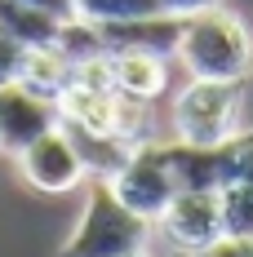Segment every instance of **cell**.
<instances>
[{
	"label": "cell",
	"instance_id": "obj_3",
	"mask_svg": "<svg viewBox=\"0 0 253 257\" xmlns=\"http://www.w3.org/2000/svg\"><path fill=\"white\" fill-rule=\"evenodd\" d=\"M244 115V80H187L174 102L178 142L213 147L240 133Z\"/></svg>",
	"mask_w": 253,
	"mask_h": 257
},
{
	"label": "cell",
	"instance_id": "obj_8",
	"mask_svg": "<svg viewBox=\"0 0 253 257\" xmlns=\"http://www.w3.org/2000/svg\"><path fill=\"white\" fill-rule=\"evenodd\" d=\"M98 27V23H94ZM102 45L107 53H120V49H147L160 53V58H174L178 49V36H182V18L174 14H142V18H125V23H102Z\"/></svg>",
	"mask_w": 253,
	"mask_h": 257
},
{
	"label": "cell",
	"instance_id": "obj_15",
	"mask_svg": "<svg viewBox=\"0 0 253 257\" xmlns=\"http://www.w3.org/2000/svg\"><path fill=\"white\" fill-rule=\"evenodd\" d=\"M23 58H27V45H23V40H14V36L0 27V89L18 80V71H23Z\"/></svg>",
	"mask_w": 253,
	"mask_h": 257
},
{
	"label": "cell",
	"instance_id": "obj_6",
	"mask_svg": "<svg viewBox=\"0 0 253 257\" xmlns=\"http://www.w3.org/2000/svg\"><path fill=\"white\" fill-rule=\"evenodd\" d=\"M155 226L169 235V244L182 253H200L204 244H213L222 231V200L218 191H178L169 208L155 217Z\"/></svg>",
	"mask_w": 253,
	"mask_h": 257
},
{
	"label": "cell",
	"instance_id": "obj_16",
	"mask_svg": "<svg viewBox=\"0 0 253 257\" xmlns=\"http://www.w3.org/2000/svg\"><path fill=\"white\" fill-rule=\"evenodd\" d=\"M191 257H253V235H218Z\"/></svg>",
	"mask_w": 253,
	"mask_h": 257
},
{
	"label": "cell",
	"instance_id": "obj_2",
	"mask_svg": "<svg viewBox=\"0 0 253 257\" xmlns=\"http://www.w3.org/2000/svg\"><path fill=\"white\" fill-rule=\"evenodd\" d=\"M147 239H151V222L129 213L116 200V191L107 186V178H94L89 200H85V217L58 257H129V253H147Z\"/></svg>",
	"mask_w": 253,
	"mask_h": 257
},
{
	"label": "cell",
	"instance_id": "obj_12",
	"mask_svg": "<svg viewBox=\"0 0 253 257\" xmlns=\"http://www.w3.org/2000/svg\"><path fill=\"white\" fill-rule=\"evenodd\" d=\"M18 80H23L27 89L45 93V98H58L67 89V80H71V58L58 49V45H36V49H27Z\"/></svg>",
	"mask_w": 253,
	"mask_h": 257
},
{
	"label": "cell",
	"instance_id": "obj_7",
	"mask_svg": "<svg viewBox=\"0 0 253 257\" xmlns=\"http://www.w3.org/2000/svg\"><path fill=\"white\" fill-rule=\"evenodd\" d=\"M58 124V102L27 89L23 80L0 89V151L18 155L27 142H36L40 133H49Z\"/></svg>",
	"mask_w": 253,
	"mask_h": 257
},
{
	"label": "cell",
	"instance_id": "obj_5",
	"mask_svg": "<svg viewBox=\"0 0 253 257\" xmlns=\"http://www.w3.org/2000/svg\"><path fill=\"white\" fill-rule=\"evenodd\" d=\"M14 160H18V173L27 178V186H36L45 195H67V191H76L80 182L89 178L76 147H71V138L62 133V124H53L36 142H27Z\"/></svg>",
	"mask_w": 253,
	"mask_h": 257
},
{
	"label": "cell",
	"instance_id": "obj_19",
	"mask_svg": "<svg viewBox=\"0 0 253 257\" xmlns=\"http://www.w3.org/2000/svg\"><path fill=\"white\" fill-rule=\"evenodd\" d=\"M129 257H147V253H129Z\"/></svg>",
	"mask_w": 253,
	"mask_h": 257
},
{
	"label": "cell",
	"instance_id": "obj_10",
	"mask_svg": "<svg viewBox=\"0 0 253 257\" xmlns=\"http://www.w3.org/2000/svg\"><path fill=\"white\" fill-rule=\"evenodd\" d=\"M58 124L71 138V147H76V155H80V164H85L89 178H111V173L129 160V151H133V142L116 138V133H94V128L67 124V120H58Z\"/></svg>",
	"mask_w": 253,
	"mask_h": 257
},
{
	"label": "cell",
	"instance_id": "obj_14",
	"mask_svg": "<svg viewBox=\"0 0 253 257\" xmlns=\"http://www.w3.org/2000/svg\"><path fill=\"white\" fill-rule=\"evenodd\" d=\"M160 5L155 0H76V18L85 23H125V18H142V14H155Z\"/></svg>",
	"mask_w": 253,
	"mask_h": 257
},
{
	"label": "cell",
	"instance_id": "obj_1",
	"mask_svg": "<svg viewBox=\"0 0 253 257\" xmlns=\"http://www.w3.org/2000/svg\"><path fill=\"white\" fill-rule=\"evenodd\" d=\"M174 62L187 80H249L253 71V36L231 9L213 5L182 18Z\"/></svg>",
	"mask_w": 253,
	"mask_h": 257
},
{
	"label": "cell",
	"instance_id": "obj_18",
	"mask_svg": "<svg viewBox=\"0 0 253 257\" xmlns=\"http://www.w3.org/2000/svg\"><path fill=\"white\" fill-rule=\"evenodd\" d=\"M23 5H36V9H45V14H53V18H76V0H23Z\"/></svg>",
	"mask_w": 253,
	"mask_h": 257
},
{
	"label": "cell",
	"instance_id": "obj_17",
	"mask_svg": "<svg viewBox=\"0 0 253 257\" xmlns=\"http://www.w3.org/2000/svg\"><path fill=\"white\" fill-rule=\"evenodd\" d=\"M155 5H160V14L191 18V14H200V9H213V5H222V0H155Z\"/></svg>",
	"mask_w": 253,
	"mask_h": 257
},
{
	"label": "cell",
	"instance_id": "obj_13",
	"mask_svg": "<svg viewBox=\"0 0 253 257\" xmlns=\"http://www.w3.org/2000/svg\"><path fill=\"white\" fill-rule=\"evenodd\" d=\"M0 27L14 40H23L27 49H36V45H53L58 40L62 18H53L45 9H36V5H23V0H0Z\"/></svg>",
	"mask_w": 253,
	"mask_h": 257
},
{
	"label": "cell",
	"instance_id": "obj_11",
	"mask_svg": "<svg viewBox=\"0 0 253 257\" xmlns=\"http://www.w3.org/2000/svg\"><path fill=\"white\" fill-rule=\"evenodd\" d=\"M218 200H222V231L253 235V133H244V160L235 178L218 191Z\"/></svg>",
	"mask_w": 253,
	"mask_h": 257
},
{
	"label": "cell",
	"instance_id": "obj_4",
	"mask_svg": "<svg viewBox=\"0 0 253 257\" xmlns=\"http://www.w3.org/2000/svg\"><path fill=\"white\" fill-rule=\"evenodd\" d=\"M107 186L116 191V200L129 208V213H138L142 222H151L169 208V200L178 195V182L169 173V164H164V155L155 142H138L129 160L107 178Z\"/></svg>",
	"mask_w": 253,
	"mask_h": 257
},
{
	"label": "cell",
	"instance_id": "obj_9",
	"mask_svg": "<svg viewBox=\"0 0 253 257\" xmlns=\"http://www.w3.org/2000/svg\"><path fill=\"white\" fill-rule=\"evenodd\" d=\"M169 80H174V58H160L147 49L111 53V84L116 93H125L133 102H155L160 93H169Z\"/></svg>",
	"mask_w": 253,
	"mask_h": 257
}]
</instances>
